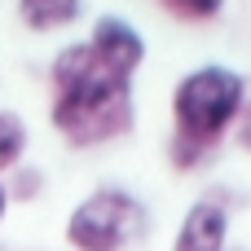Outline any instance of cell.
Instances as JSON below:
<instances>
[{
  "instance_id": "cell-1",
  "label": "cell",
  "mask_w": 251,
  "mask_h": 251,
  "mask_svg": "<svg viewBox=\"0 0 251 251\" xmlns=\"http://www.w3.org/2000/svg\"><path fill=\"white\" fill-rule=\"evenodd\" d=\"M53 128L71 141V146H97L110 141L119 132H128L132 124V79L110 75L106 66H97L93 49L84 40L66 44L53 66Z\"/></svg>"
},
{
  "instance_id": "cell-2",
  "label": "cell",
  "mask_w": 251,
  "mask_h": 251,
  "mask_svg": "<svg viewBox=\"0 0 251 251\" xmlns=\"http://www.w3.org/2000/svg\"><path fill=\"white\" fill-rule=\"evenodd\" d=\"M247 106V79L234 66H194L176 79L172 88V124L176 137L194 141V146H212L229 132V124H238Z\"/></svg>"
},
{
  "instance_id": "cell-3",
  "label": "cell",
  "mask_w": 251,
  "mask_h": 251,
  "mask_svg": "<svg viewBox=\"0 0 251 251\" xmlns=\"http://www.w3.org/2000/svg\"><path fill=\"white\" fill-rule=\"evenodd\" d=\"M146 234V207L128 190H93L66 216L71 251H124Z\"/></svg>"
},
{
  "instance_id": "cell-4",
  "label": "cell",
  "mask_w": 251,
  "mask_h": 251,
  "mask_svg": "<svg viewBox=\"0 0 251 251\" xmlns=\"http://www.w3.org/2000/svg\"><path fill=\"white\" fill-rule=\"evenodd\" d=\"M84 44L93 49L97 66H106V71L119 75V79H132V75L141 71V62H146V35H141L128 18H119V13H101V18L93 22V31H88Z\"/></svg>"
},
{
  "instance_id": "cell-5",
  "label": "cell",
  "mask_w": 251,
  "mask_h": 251,
  "mask_svg": "<svg viewBox=\"0 0 251 251\" xmlns=\"http://www.w3.org/2000/svg\"><path fill=\"white\" fill-rule=\"evenodd\" d=\"M229 247V212L216 199H199L194 207H185L172 251H225Z\"/></svg>"
},
{
  "instance_id": "cell-6",
  "label": "cell",
  "mask_w": 251,
  "mask_h": 251,
  "mask_svg": "<svg viewBox=\"0 0 251 251\" xmlns=\"http://www.w3.org/2000/svg\"><path fill=\"white\" fill-rule=\"evenodd\" d=\"M84 0H18V18L31 31H62L71 22H79Z\"/></svg>"
},
{
  "instance_id": "cell-7",
  "label": "cell",
  "mask_w": 251,
  "mask_h": 251,
  "mask_svg": "<svg viewBox=\"0 0 251 251\" xmlns=\"http://www.w3.org/2000/svg\"><path fill=\"white\" fill-rule=\"evenodd\" d=\"M26 141H31V137H26L22 115H18V110H0V172H9V168L22 163Z\"/></svg>"
},
{
  "instance_id": "cell-8",
  "label": "cell",
  "mask_w": 251,
  "mask_h": 251,
  "mask_svg": "<svg viewBox=\"0 0 251 251\" xmlns=\"http://www.w3.org/2000/svg\"><path fill=\"white\" fill-rule=\"evenodd\" d=\"M172 13H181V18H190V22H207V18H216L221 9H225V0H163Z\"/></svg>"
},
{
  "instance_id": "cell-9",
  "label": "cell",
  "mask_w": 251,
  "mask_h": 251,
  "mask_svg": "<svg viewBox=\"0 0 251 251\" xmlns=\"http://www.w3.org/2000/svg\"><path fill=\"white\" fill-rule=\"evenodd\" d=\"M234 137H238V146H243V150H251V119L238 124V132H234Z\"/></svg>"
},
{
  "instance_id": "cell-10",
  "label": "cell",
  "mask_w": 251,
  "mask_h": 251,
  "mask_svg": "<svg viewBox=\"0 0 251 251\" xmlns=\"http://www.w3.org/2000/svg\"><path fill=\"white\" fill-rule=\"evenodd\" d=\"M4 212H9V190L0 185V221H4Z\"/></svg>"
}]
</instances>
